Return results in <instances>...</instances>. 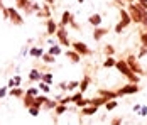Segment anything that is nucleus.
Returning <instances> with one entry per match:
<instances>
[{
	"label": "nucleus",
	"instance_id": "obj_36",
	"mask_svg": "<svg viewBox=\"0 0 147 125\" xmlns=\"http://www.w3.org/2000/svg\"><path fill=\"white\" fill-rule=\"evenodd\" d=\"M105 54L107 56H113L115 54V49H113L112 44H107V46H105Z\"/></svg>",
	"mask_w": 147,
	"mask_h": 125
},
{
	"label": "nucleus",
	"instance_id": "obj_41",
	"mask_svg": "<svg viewBox=\"0 0 147 125\" xmlns=\"http://www.w3.org/2000/svg\"><path fill=\"white\" fill-rule=\"evenodd\" d=\"M147 56V47L146 46H142V47H140V51H139V56H137V57H146Z\"/></svg>",
	"mask_w": 147,
	"mask_h": 125
},
{
	"label": "nucleus",
	"instance_id": "obj_28",
	"mask_svg": "<svg viewBox=\"0 0 147 125\" xmlns=\"http://www.w3.org/2000/svg\"><path fill=\"white\" fill-rule=\"evenodd\" d=\"M41 59L44 61L46 64H53V63L56 61V57H54V56H53V54H49V53H44V54H42V57H41Z\"/></svg>",
	"mask_w": 147,
	"mask_h": 125
},
{
	"label": "nucleus",
	"instance_id": "obj_19",
	"mask_svg": "<svg viewBox=\"0 0 147 125\" xmlns=\"http://www.w3.org/2000/svg\"><path fill=\"white\" fill-rule=\"evenodd\" d=\"M66 57H68V59H69L71 63H74V64L81 61V56L78 54V53H76L74 49H73V51H66Z\"/></svg>",
	"mask_w": 147,
	"mask_h": 125
},
{
	"label": "nucleus",
	"instance_id": "obj_13",
	"mask_svg": "<svg viewBox=\"0 0 147 125\" xmlns=\"http://www.w3.org/2000/svg\"><path fill=\"white\" fill-rule=\"evenodd\" d=\"M71 20H73V14L68 12V10H64V12H63V17H61V22H59V27H66V26H69Z\"/></svg>",
	"mask_w": 147,
	"mask_h": 125
},
{
	"label": "nucleus",
	"instance_id": "obj_34",
	"mask_svg": "<svg viewBox=\"0 0 147 125\" xmlns=\"http://www.w3.org/2000/svg\"><path fill=\"white\" fill-rule=\"evenodd\" d=\"M80 88V81H69L68 83V91H74Z\"/></svg>",
	"mask_w": 147,
	"mask_h": 125
},
{
	"label": "nucleus",
	"instance_id": "obj_50",
	"mask_svg": "<svg viewBox=\"0 0 147 125\" xmlns=\"http://www.w3.org/2000/svg\"><path fill=\"white\" fill-rule=\"evenodd\" d=\"M127 2H130V3H134V2H135V0H127Z\"/></svg>",
	"mask_w": 147,
	"mask_h": 125
},
{
	"label": "nucleus",
	"instance_id": "obj_45",
	"mask_svg": "<svg viewBox=\"0 0 147 125\" xmlns=\"http://www.w3.org/2000/svg\"><path fill=\"white\" fill-rule=\"evenodd\" d=\"M140 107H142L140 103H137V105H134V111H135V113H139V111H140Z\"/></svg>",
	"mask_w": 147,
	"mask_h": 125
},
{
	"label": "nucleus",
	"instance_id": "obj_43",
	"mask_svg": "<svg viewBox=\"0 0 147 125\" xmlns=\"http://www.w3.org/2000/svg\"><path fill=\"white\" fill-rule=\"evenodd\" d=\"M139 115H140V117H146V115H147V105H142V107H140Z\"/></svg>",
	"mask_w": 147,
	"mask_h": 125
},
{
	"label": "nucleus",
	"instance_id": "obj_17",
	"mask_svg": "<svg viewBox=\"0 0 147 125\" xmlns=\"http://www.w3.org/2000/svg\"><path fill=\"white\" fill-rule=\"evenodd\" d=\"M41 76H42V73L34 68V70H30V73H29V81H32V83L37 81V83H39V81H41Z\"/></svg>",
	"mask_w": 147,
	"mask_h": 125
},
{
	"label": "nucleus",
	"instance_id": "obj_48",
	"mask_svg": "<svg viewBox=\"0 0 147 125\" xmlns=\"http://www.w3.org/2000/svg\"><path fill=\"white\" fill-rule=\"evenodd\" d=\"M46 3H47V5H51V3H54V2H56V0H44Z\"/></svg>",
	"mask_w": 147,
	"mask_h": 125
},
{
	"label": "nucleus",
	"instance_id": "obj_16",
	"mask_svg": "<svg viewBox=\"0 0 147 125\" xmlns=\"http://www.w3.org/2000/svg\"><path fill=\"white\" fill-rule=\"evenodd\" d=\"M90 83H91V78H90L88 74H85V76H83V80L80 81V91H81V93H85V91L90 88Z\"/></svg>",
	"mask_w": 147,
	"mask_h": 125
},
{
	"label": "nucleus",
	"instance_id": "obj_10",
	"mask_svg": "<svg viewBox=\"0 0 147 125\" xmlns=\"http://www.w3.org/2000/svg\"><path fill=\"white\" fill-rule=\"evenodd\" d=\"M36 15L39 17V19H51V9H49V5L47 3H44V5H41V10H37L36 12Z\"/></svg>",
	"mask_w": 147,
	"mask_h": 125
},
{
	"label": "nucleus",
	"instance_id": "obj_47",
	"mask_svg": "<svg viewBox=\"0 0 147 125\" xmlns=\"http://www.w3.org/2000/svg\"><path fill=\"white\" fill-rule=\"evenodd\" d=\"M59 88H61V90H68V84H66V81H63V83H59Z\"/></svg>",
	"mask_w": 147,
	"mask_h": 125
},
{
	"label": "nucleus",
	"instance_id": "obj_20",
	"mask_svg": "<svg viewBox=\"0 0 147 125\" xmlns=\"http://www.w3.org/2000/svg\"><path fill=\"white\" fill-rule=\"evenodd\" d=\"M47 98L49 97H46V95H39V97H36L34 98V107H36V108H42L44 103L47 101Z\"/></svg>",
	"mask_w": 147,
	"mask_h": 125
},
{
	"label": "nucleus",
	"instance_id": "obj_27",
	"mask_svg": "<svg viewBox=\"0 0 147 125\" xmlns=\"http://www.w3.org/2000/svg\"><path fill=\"white\" fill-rule=\"evenodd\" d=\"M69 110V108H68V105H63V103H58V107H56V108H54V113H56V115H63V113H66V111Z\"/></svg>",
	"mask_w": 147,
	"mask_h": 125
},
{
	"label": "nucleus",
	"instance_id": "obj_51",
	"mask_svg": "<svg viewBox=\"0 0 147 125\" xmlns=\"http://www.w3.org/2000/svg\"><path fill=\"white\" fill-rule=\"evenodd\" d=\"M78 2H80V3H83V2H85V0H78Z\"/></svg>",
	"mask_w": 147,
	"mask_h": 125
},
{
	"label": "nucleus",
	"instance_id": "obj_24",
	"mask_svg": "<svg viewBox=\"0 0 147 125\" xmlns=\"http://www.w3.org/2000/svg\"><path fill=\"white\" fill-rule=\"evenodd\" d=\"M90 101H91V105H95V107H102V105H105L107 101H105V98L103 97H95V98H90Z\"/></svg>",
	"mask_w": 147,
	"mask_h": 125
},
{
	"label": "nucleus",
	"instance_id": "obj_1",
	"mask_svg": "<svg viewBox=\"0 0 147 125\" xmlns=\"http://www.w3.org/2000/svg\"><path fill=\"white\" fill-rule=\"evenodd\" d=\"M115 68L120 71V74H123L130 83H139L140 81V76L139 74H135L130 68H129V64H127V61H123V59H120L117 61V64H115Z\"/></svg>",
	"mask_w": 147,
	"mask_h": 125
},
{
	"label": "nucleus",
	"instance_id": "obj_22",
	"mask_svg": "<svg viewBox=\"0 0 147 125\" xmlns=\"http://www.w3.org/2000/svg\"><path fill=\"white\" fill-rule=\"evenodd\" d=\"M47 53H49V54H53V56H59L61 53H63L61 44H58V42H56V44H53V46L49 47V51H47Z\"/></svg>",
	"mask_w": 147,
	"mask_h": 125
},
{
	"label": "nucleus",
	"instance_id": "obj_35",
	"mask_svg": "<svg viewBox=\"0 0 147 125\" xmlns=\"http://www.w3.org/2000/svg\"><path fill=\"white\" fill-rule=\"evenodd\" d=\"M5 97H9V86L7 84L5 86H0V100L5 98Z\"/></svg>",
	"mask_w": 147,
	"mask_h": 125
},
{
	"label": "nucleus",
	"instance_id": "obj_49",
	"mask_svg": "<svg viewBox=\"0 0 147 125\" xmlns=\"http://www.w3.org/2000/svg\"><path fill=\"white\" fill-rule=\"evenodd\" d=\"M3 9H5V5H3V3H2V0H0V10H3Z\"/></svg>",
	"mask_w": 147,
	"mask_h": 125
},
{
	"label": "nucleus",
	"instance_id": "obj_46",
	"mask_svg": "<svg viewBox=\"0 0 147 125\" xmlns=\"http://www.w3.org/2000/svg\"><path fill=\"white\" fill-rule=\"evenodd\" d=\"M135 2H137V3H140L142 7H146V9H147V0H135Z\"/></svg>",
	"mask_w": 147,
	"mask_h": 125
},
{
	"label": "nucleus",
	"instance_id": "obj_12",
	"mask_svg": "<svg viewBox=\"0 0 147 125\" xmlns=\"http://www.w3.org/2000/svg\"><path fill=\"white\" fill-rule=\"evenodd\" d=\"M98 95L105 98V101H110V100H117V98H118L117 91H110V90H100V91H98Z\"/></svg>",
	"mask_w": 147,
	"mask_h": 125
},
{
	"label": "nucleus",
	"instance_id": "obj_18",
	"mask_svg": "<svg viewBox=\"0 0 147 125\" xmlns=\"http://www.w3.org/2000/svg\"><path fill=\"white\" fill-rule=\"evenodd\" d=\"M96 111H98V107H95V105H86V107H83V108H81V115L90 117V115H95Z\"/></svg>",
	"mask_w": 147,
	"mask_h": 125
},
{
	"label": "nucleus",
	"instance_id": "obj_40",
	"mask_svg": "<svg viewBox=\"0 0 147 125\" xmlns=\"http://www.w3.org/2000/svg\"><path fill=\"white\" fill-rule=\"evenodd\" d=\"M12 80H14L15 86H20V83H22V78H20V74H15V76H12Z\"/></svg>",
	"mask_w": 147,
	"mask_h": 125
},
{
	"label": "nucleus",
	"instance_id": "obj_3",
	"mask_svg": "<svg viewBox=\"0 0 147 125\" xmlns=\"http://www.w3.org/2000/svg\"><path fill=\"white\" fill-rule=\"evenodd\" d=\"M7 10H9V20L12 22V26H17V27L24 26V15H20V12L15 7H7Z\"/></svg>",
	"mask_w": 147,
	"mask_h": 125
},
{
	"label": "nucleus",
	"instance_id": "obj_14",
	"mask_svg": "<svg viewBox=\"0 0 147 125\" xmlns=\"http://www.w3.org/2000/svg\"><path fill=\"white\" fill-rule=\"evenodd\" d=\"M102 15L100 14H93V15H90L88 17V22L90 24H91V26H93V27H100V26H102Z\"/></svg>",
	"mask_w": 147,
	"mask_h": 125
},
{
	"label": "nucleus",
	"instance_id": "obj_38",
	"mask_svg": "<svg viewBox=\"0 0 147 125\" xmlns=\"http://www.w3.org/2000/svg\"><path fill=\"white\" fill-rule=\"evenodd\" d=\"M26 93H27V95H30V97H39V90H37V88H29Z\"/></svg>",
	"mask_w": 147,
	"mask_h": 125
},
{
	"label": "nucleus",
	"instance_id": "obj_21",
	"mask_svg": "<svg viewBox=\"0 0 147 125\" xmlns=\"http://www.w3.org/2000/svg\"><path fill=\"white\" fill-rule=\"evenodd\" d=\"M34 98H36V97H30V95H27V93L22 97V103H24V107H26V108L34 107Z\"/></svg>",
	"mask_w": 147,
	"mask_h": 125
},
{
	"label": "nucleus",
	"instance_id": "obj_6",
	"mask_svg": "<svg viewBox=\"0 0 147 125\" xmlns=\"http://www.w3.org/2000/svg\"><path fill=\"white\" fill-rule=\"evenodd\" d=\"M56 37H58V44L68 47L71 42H69V37H68V32H66V27H58L56 30Z\"/></svg>",
	"mask_w": 147,
	"mask_h": 125
},
{
	"label": "nucleus",
	"instance_id": "obj_32",
	"mask_svg": "<svg viewBox=\"0 0 147 125\" xmlns=\"http://www.w3.org/2000/svg\"><path fill=\"white\" fill-rule=\"evenodd\" d=\"M81 98H83V93L78 90V91H74L73 95H71V101H73V103H76V101H80Z\"/></svg>",
	"mask_w": 147,
	"mask_h": 125
},
{
	"label": "nucleus",
	"instance_id": "obj_30",
	"mask_svg": "<svg viewBox=\"0 0 147 125\" xmlns=\"http://www.w3.org/2000/svg\"><path fill=\"white\" fill-rule=\"evenodd\" d=\"M39 90L44 93V95H49V91H51V86L47 83H44V81H39Z\"/></svg>",
	"mask_w": 147,
	"mask_h": 125
},
{
	"label": "nucleus",
	"instance_id": "obj_5",
	"mask_svg": "<svg viewBox=\"0 0 147 125\" xmlns=\"http://www.w3.org/2000/svg\"><path fill=\"white\" fill-rule=\"evenodd\" d=\"M137 91H139V84L129 83V84H125V86H122L117 91V95L118 97H125V95H134V93H137Z\"/></svg>",
	"mask_w": 147,
	"mask_h": 125
},
{
	"label": "nucleus",
	"instance_id": "obj_15",
	"mask_svg": "<svg viewBox=\"0 0 147 125\" xmlns=\"http://www.w3.org/2000/svg\"><path fill=\"white\" fill-rule=\"evenodd\" d=\"M26 95V91L20 88V86H15V88H10L9 90V97H14V98H22Z\"/></svg>",
	"mask_w": 147,
	"mask_h": 125
},
{
	"label": "nucleus",
	"instance_id": "obj_31",
	"mask_svg": "<svg viewBox=\"0 0 147 125\" xmlns=\"http://www.w3.org/2000/svg\"><path fill=\"white\" fill-rule=\"evenodd\" d=\"M117 100H110V101H107V103H105V108H107V110L110 111V110H115V108H117Z\"/></svg>",
	"mask_w": 147,
	"mask_h": 125
},
{
	"label": "nucleus",
	"instance_id": "obj_8",
	"mask_svg": "<svg viewBox=\"0 0 147 125\" xmlns=\"http://www.w3.org/2000/svg\"><path fill=\"white\" fill-rule=\"evenodd\" d=\"M30 7H32V0H15V9L22 10L24 14H30Z\"/></svg>",
	"mask_w": 147,
	"mask_h": 125
},
{
	"label": "nucleus",
	"instance_id": "obj_2",
	"mask_svg": "<svg viewBox=\"0 0 147 125\" xmlns=\"http://www.w3.org/2000/svg\"><path fill=\"white\" fill-rule=\"evenodd\" d=\"M130 24H132V19H130L129 12H127L125 9H120V22L115 26V32H117V34L123 32V29L127 27V26H130Z\"/></svg>",
	"mask_w": 147,
	"mask_h": 125
},
{
	"label": "nucleus",
	"instance_id": "obj_44",
	"mask_svg": "<svg viewBox=\"0 0 147 125\" xmlns=\"http://www.w3.org/2000/svg\"><path fill=\"white\" fill-rule=\"evenodd\" d=\"M34 10H36V12H37V10H41V5H39V3H36V2H32V7H30V12H34Z\"/></svg>",
	"mask_w": 147,
	"mask_h": 125
},
{
	"label": "nucleus",
	"instance_id": "obj_4",
	"mask_svg": "<svg viewBox=\"0 0 147 125\" xmlns=\"http://www.w3.org/2000/svg\"><path fill=\"white\" fill-rule=\"evenodd\" d=\"M127 64H129V68L135 73V74H139V76H144L146 74V71H144V68L139 64V57L137 56H129L127 57Z\"/></svg>",
	"mask_w": 147,
	"mask_h": 125
},
{
	"label": "nucleus",
	"instance_id": "obj_26",
	"mask_svg": "<svg viewBox=\"0 0 147 125\" xmlns=\"http://www.w3.org/2000/svg\"><path fill=\"white\" fill-rule=\"evenodd\" d=\"M115 64H117L115 57H113V56H107V59H105L103 66H105V68H115Z\"/></svg>",
	"mask_w": 147,
	"mask_h": 125
},
{
	"label": "nucleus",
	"instance_id": "obj_23",
	"mask_svg": "<svg viewBox=\"0 0 147 125\" xmlns=\"http://www.w3.org/2000/svg\"><path fill=\"white\" fill-rule=\"evenodd\" d=\"M42 54H44L42 47H30L29 49V56H32V57H42Z\"/></svg>",
	"mask_w": 147,
	"mask_h": 125
},
{
	"label": "nucleus",
	"instance_id": "obj_42",
	"mask_svg": "<svg viewBox=\"0 0 147 125\" xmlns=\"http://www.w3.org/2000/svg\"><path fill=\"white\" fill-rule=\"evenodd\" d=\"M110 124L112 125H122V117H113Z\"/></svg>",
	"mask_w": 147,
	"mask_h": 125
},
{
	"label": "nucleus",
	"instance_id": "obj_39",
	"mask_svg": "<svg viewBox=\"0 0 147 125\" xmlns=\"http://www.w3.org/2000/svg\"><path fill=\"white\" fill-rule=\"evenodd\" d=\"M140 42H142V46L147 47V30H144V32L140 34Z\"/></svg>",
	"mask_w": 147,
	"mask_h": 125
},
{
	"label": "nucleus",
	"instance_id": "obj_7",
	"mask_svg": "<svg viewBox=\"0 0 147 125\" xmlns=\"http://www.w3.org/2000/svg\"><path fill=\"white\" fill-rule=\"evenodd\" d=\"M73 49H74V51H76L80 56H90V54H91V49H90L85 42H81V41L73 42Z\"/></svg>",
	"mask_w": 147,
	"mask_h": 125
},
{
	"label": "nucleus",
	"instance_id": "obj_25",
	"mask_svg": "<svg viewBox=\"0 0 147 125\" xmlns=\"http://www.w3.org/2000/svg\"><path fill=\"white\" fill-rule=\"evenodd\" d=\"M59 101H56V100H51V98H47V101L44 103V107L42 108H46V110H54L56 107H58Z\"/></svg>",
	"mask_w": 147,
	"mask_h": 125
},
{
	"label": "nucleus",
	"instance_id": "obj_29",
	"mask_svg": "<svg viewBox=\"0 0 147 125\" xmlns=\"http://www.w3.org/2000/svg\"><path fill=\"white\" fill-rule=\"evenodd\" d=\"M41 81H44V83H47L49 86H51V83H53V73H42Z\"/></svg>",
	"mask_w": 147,
	"mask_h": 125
},
{
	"label": "nucleus",
	"instance_id": "obj_9",
	"mask_svg": "<svg viewBox=\"0 0 147 125\" xmlns=\"http://www.w3.org/2000/svg\"><path fill=\"white\" fill-rule=\"evenodd\" d=\"M46 27H47V29H46V34H47V36H53V34H56L59 24H56V22H54V19L51 17V19H47V20H46Z\"/></svg>",
	"mask_w": 147,
	"mask_h": 125
},
{
	"label": "nucleus",
	"instance_id": "obj_33",
	"mask_svg": "<svg viewBox=\"0 0 147 125\" xmlns=\"http://www.w3.org/2000/svg\"><path fill=\"white\" fill-rule=\"evenodd\" d=\"M86 105H91V101L86 100V98H81L80 101H76V107H78V108H83V107H86Z\"/></svg>",
	"mask_w": 147,
	"mask_h": 125
},
{
	"label": "nucleus",
	"instance_id": "obj_37",
	"mask_svg": "<svg viewBox=\"0 0 147 125\" xmlns=\"http://www.w3.org/2000/svg\"><path fill=\"white\" fill-rule=\"evenodd\" d=\"M27 111H29V115H30V117H39V111H41V108L30 107V108H27Z\"/></svg>",
	"mask_w": 147,
	"mask_h": 125
},
{
	"label": "nucleus",
	"instance_id": "obj_11",
	"mask_svg": "<svg viewBox=\"0 0 147 125\" xmlns=\"http://www.w3.org/2000/svg\"><path fill=\"white\" fill-rule=\"evenodd\" d=\"M107 34H108V29H103L102 26L93 29V39H95V41H102Z\"/></svg>",
	"mask_w": 147,
	"mask_h": 125
}]
</instances>
